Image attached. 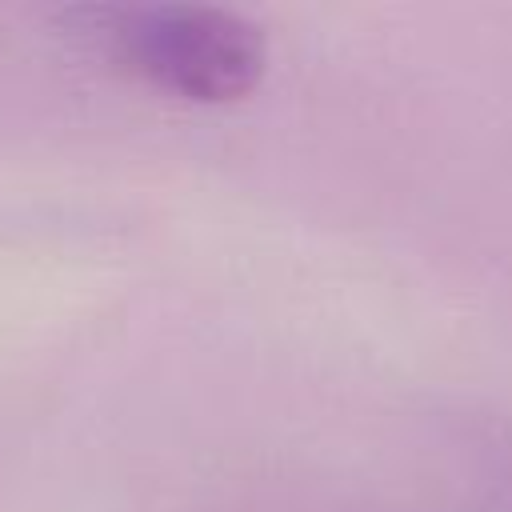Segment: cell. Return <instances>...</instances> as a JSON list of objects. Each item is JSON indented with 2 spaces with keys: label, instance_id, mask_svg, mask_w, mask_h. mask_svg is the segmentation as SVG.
<instances>
[{
  "label": "cell",
  "instance_id": "cell-1",
  "mask_svg": "<svg viewBox=\"0 0 512 512\" xmlns=\"http://www.w3.org/2000/svg\"><path fill=\"white\" fill-rule=\"evenodd\" d=\"M108 44L144 80L208 104L252 92L268 64L264 32L252 20L204 4L116 12Z\"/></svg>",
  "mask_w": 512,
  "mask_h": 512
}]
</instances>
